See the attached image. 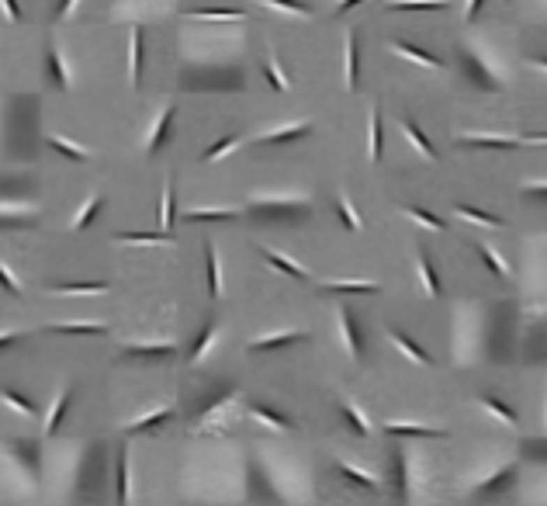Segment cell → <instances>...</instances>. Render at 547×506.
I'll list each match as a JSON object with an SVG mask.
<instances>
[{
    "mask_svg": "<svg viewBox=\"0 0 547 506\" xmlns=\"http://www.w3.org/2000/svg\"><path fill=\"white\" fill-rule=\"evenodd\" d=\"M481 405H485V409H488V412H492V416H499V419H502V423H509V426H516V416H513V409H509V405L495 403V399H488V396H485V399H481Z\"/></svg>",
    "mask_w": 547,
    "mask_h": 506,
    "instance_id": "43",
    "label": "cell"
},
{
    "mask_svg": "<svg viewBox=\"0 0 547 506\" xmlns=\"http://www.w3.org/2000/svg\"><path fill=\"white\" fill-rule=\"evenodd\" d=\"M367 156L370 163L381 160V107H370V125H367Z\"/></svg>",
    "mask_w": 547,
    "mask_h": 506,
    "instance_id": "22",
    "label": "cell"
},
{
    "mask_svg": "<svg viewBox=\"0 0 547 506\" xmlns=\"http://www.w3.org/2000/svg\"><path fill=\"white\" fill-rule=\"evenodd\" d=\"M218 322H208L201 333H197V340H194V347H190V364H201L204 361V354L215 347V340H218Z\"/></svg>",
    "mask_w": 547,
    "mask_h": 506,
    "instance_id": "13",
    "label": "cell"
},
{
    "mask_svg": "<svg viewBox=\"0 0 547 506\" xmlns=\"http://www.w3.org/2000/svg\"><path fill=\"white\" fill-rule=\"evenodd\" d=\"M52 295H104L107 292V281H77V285H52L49 288Z\"/></svg>",
    "mask_w": 547,
    "mask_h": 506,
    "instance_id": "18",
    "label": "cell"
},
{
    "mask_svg": "<svg viewBox=\"0 0 547 506\" xmlns=\"http://www.w3.org/2000/svg\"><path fill=\"white\" fill-rule=\"evenodd\" d=\"M343 416H347V423L361 433V437H367L370 433V423H367V416L357 409V405H350V403H343Z\"/></svg>",
    "mask_w": 547,
    "mask_h": 506,
    "instance_id": "39",
    "label": "cell"
},
{
    "mask_svg": "<svg viewBox=\"0 0 547 506\" xmlns=\"http://www.w3.org/2000/svg\"><path fill=\"white\" fill-rule=\"evenodd\" d=\"M77 3L80 0H59V10H56V21H66L73 10H77Z\"/></svg>",
    "mask_w": 547,
    "mask_h": 506,
    "instance_id": "47",
    "label": "cell"
},
{
    "mask_svg": "<svg viewBox=\"0 0 547 506\" xmlns=\"http://www.w3.org/2000/svg\"><path fill=\"white\" fill-rule=\"evenodd\" d=\"M236 399H239V392H225L222 399L215 405H208V412L197 419V426H194V437H208V433H218L222 426H225V412L236 405Z\"/></svg>",
    "mask_w": 547,
    "mask_h": 506,
    "instance_id": "1",
    "label": "cell"
},
{
    "mask_svg": "<svg viewBox=\"0 0 547 506\" xmlns=\"http://www.w3.org/2000/svg\"><path fill=\"white\" fill-rule=\"evenodd\" d=\"M100 204H104V202H100L97 195H91V198L84 202V208H80V211L73 215V222H70V229H73V232H80V229H87V225H91V222H93V215L100 211Z\"/></svg>",
    "mask_w": 547,
    "mask_h": 506,
    "instance_id": "26",
    "label": "cell"
},
{
    "mask_svg": "<svg viewBox=\"0 0 547 506\" xmlns=\"http://www.w3.org/2000/svg\"><path fill=\"white\" fill-rule=\"evenodd\" d=\"M183 222H232L239 218V208H183Z\"/></svg>",
    "mask_w": 547,
    "mask_h": 506,
    "instance_id": "7",
    "label": "cell"
},
{
    "mask_svg": "<svg viewBox=\"0 0 547 506\" xmlns=\"http://www.w3.org/2000/svg\"><path fill=\"white\" fill-rule=\"evenodd\" d=\"M170 125H174V104H167V107H163V114L156 118V125H153V132H149V142H146V153H149V156H156V153L167 146Z\"/></svg>",
    "mask_w": 547,
    "mask_h": 506,
    "instance_id": "5",
    "label": "cell"
},
{
    "mask_svg": "<svg viewBox=\"0 0 547 506\" xmlns=\"http://www.w3.org/2000/svg\"><path fill=\"white\" fill-rule=\"evenodd\" d=\"M0 399L10 405L14 412H21V416H31V412H35V405L28 403V399H24L21 392H14V389H0Z\"/></svg>",
    "mask_w": 547,
    "mask_h": 506,
    "instance_id": "38",
    "label": "cell"
},
{
    "mask_svg": "<svg viewBox=\"0 0 547 506\" xmlns=\"http://www.w3.org/2000/svg\"><path fill=\"white\" fill-rule=\"evenodd\" d=\"M17 340H21L17 329H0V347H10V343H17Z\"/></svg>",
    "mask_w": 547,
    "mask_h": 506,
    "instance_id": "48",
    "label": "cell"
},
{
    "mask_svg": "<svg viewBox=\"0 0 547 506\" xmlns=\"http://www.w3.org/2000/svg\"><path fill=\"white\" fill-rule=\"evenodd\" d=\"M118 503H128V458H118Z\"/></svg>",
    "mask_w": 547,
    "mask_h": 506,
    "instance_id": "44",
    "label": "cell"
},
{
    "mask_svg": "<svg viewBox=\"0 0 547 506\" xmlns=\"http://www.w3.org/2000/svg\"><path fill=\"white\" fill-rule=\"evenodd\" d=\"M204 267H208V295L222 299V267H218V253L211 243H204Z\"/></svg>",
    "mask_w": 547,
    "mask_h": 506,
    "instance_id": "12",
    "label": "cell"
},
{
    "mask_svg": "<svg viewBox=\"0 0 547 506\" xmlns=\"http://www.w3.org/2000/svg\"><path fill=\"white\" fill-rule=\"evenodd\" d=\"M336 326H340V336H343L347 354H350V357H361V340H357V329H354L350 308H336Z\"/></svg>",
    "mask_w": 547,
    "mask_h": 506,
    "instance_id": "9",
    "label": "cell"
},
{
    "mask_svg": "<svg viewBox=\"0 0 547 506\" xmlns=\"http://www.w3.org/2000/svg\"><path fill=\"white\" fill-rule=\"evenodd\" d=\"M478 253H481V260H485V264H488V267H492L495 274H502V278L509 274V267H506V260H502V257H499V253H495L492 246H485V243H478Z\"/></svg>",
    "mask_w": 547,
    "mask_h": 506,
    "instance_id": "41",
    "label": "cell"
},
{
    "mask_svg": "<svg viewBox=\"0 0 547 506\" xmlns=\"http://www.w3.org/2000/svg\"><path fill=\"white\" fill-rule=\"evenodd\" d=\"M388 336H391V343H395V347L409 357V361H416V364H430V354H426L423 347H416V343H412L402 329H388Z\"/></svg>",
    "mask_w": 547,
    "mask_h": 506,
    "instance_id": "21",
    "label": "cell"
},
{
    "mask_svg": "<svg viewBox=\"0 0 547 506\" xmlns=\"http://www.w3.org/2000/svg\"><path fill=\"white\" fill-rule=\"evenodd\" d=\"M481 10V0H467V7H464V17L467 21H474V14Z\"/></svg>",
    "mask_w": 547,
    "mask_h": 506,
    "instance_id": "49",
    "label": "cell"
},
{
    "mask_svg": "<svg viewBox=\"0 0 547 506\" xmlns=\"http://www.w3.org/2000/svg\"><path fill=\"white\" fill-rule=\"evenodd\" d=\"M264 73H267V80H271L274 91H287V77L280 73V66H277V56H267V59H264Z\"/></svg>",
    "mask_w": 547,
    "mask_h": 506,
    "instance_id": "40",
    "label": "cell"
},
{
    "mask_svg": "<svg viewBox=\"0 0 547 506\" xmlns=\"http://www.w3.org/2000/svg\"><path fill=\"white\" fill-rule=\"evenodd\" d=\"M343 59H347V87L354 91L357 87V73H361V66H357V35L354 31L347 35V56Z\"/></svg>",
    "mask_w": 547,
    "mask_h": 506,
    "instance_id": "31",
    "label": "cell"
},
{
    "mask_svg": "<svg viewBox=\"0 0 547 506\" xmlns=\"http://www.w3.org/2000/svg\"><path fill=\"white\" fill-rule=\"evenodd\" d=\"M357 3H364V0H336V14H343V10H350Z\"/></svg>",
    "mask_w": 547,
    "mask_h": 506,
    "instance_id": "51",
    "label": "cell"
},
{
    "mask_svg": "<svg viewBox=\"0 0 547 506\" xmlns=\"http://www.w3.org/2000/svg\"><path fill=\"white\" fill-rule=\"evenodd\" d=\"M336 468H340L350 482H357V486H364V489H377V479H374V475H367V472H361V468H354L350 461H340Z\"/></svg>",
    "mask_w": 547,
    "mask_h": 506,
    "instance_id": "37",
    "label": "cell"
},
{
    "mask_svg": "<svg viewBox=\"0 0 547 506\" xmlns=\"http://www.w3.org/2000/svg\"><path fill=\"white\" fill-rule=\"evenodd\" d=\"M190 21H243L246 10H187Z\"/></svg>",
    "mask_w": 547,
    "mask_h": 506,
    "instance_id": "33",
    "label": "cell"
},
{
    "mask_svg": "<svg viewBox=\"0 0 547 506\" xmlns=\"http://www.w3.org/2000/svg\"><path fill=\"white\" fill-rule=\"evenodd\" d=\"M336 208H340V218H343V225H347L350 232H357V229L364 225V222H361V215L354 211V204H350V198H347L343 191H340V198H336Z\"/></svg>",
    "mask_w": 547,
    "mask_h": 506,
    "instance_id": "36",
    "label": "cell"
},
{
    "mask_svg": "<svg viewBox=\"0 0 547 506\" xmlns=\"http://www.w3.org/2000/svg\"><path fill=\"white\" fill-rule=\"evenodd\" d=\"M0 10H3V17H7V21H21V10H17V3H14V0H0Z\"/></svg>",
    "mask_w": 547,
    "mask_h": 506,
    "instance_id": "46",
    "label": "cell"
},
{
    "mask_svg": "<svg viewBox=\"0 0 547 506\" xmlns=\"http://www.w3.org/2000/svg\"><path fill=\"white\" fill-rule=\"evenodd\" d=\"M139 77H142V28L132 24L128 28V80H132V87H139Z\"/></svg>",
    "mask_w": 547,
    "mask_h": 506,
    "instance_id": "4",
    "label": "cell"
},
{
    "mask_svg": "<svg viewBox=\"0 0 547 506\" xmlns=\"http://www.w3.org/2000/svg\"><path fill=\"white\" fill-rule=\"evenodd\" d=\"M391 49H395L398 56H405V59H412V63L426 66V70H444V63H440L437 56H430V52H423V49H416V45H405V42H391Z\"/></svg>",
    "mask_w": 547,
    "mask_h": 506,
    "instance_id": "19",
    "label": "cell"
},
{
    "mask_svg": "<svg viewBox=\"0 0 547 506\" xmlns=\"http://www.w3.org/2000/svg\"><path fill=\"white\" fill-rule=\"evenodd\" d=\"M264 257H267V264L277 267L280 274H287V278H298V281H305L308 278V271L298 264V260H291L287 253H280V250H271V246H264Z\"/></svg>",
    "mask_w": 547,
    "mask_h": 506,
    "instance_id": "8",
    "label": "cell"
},
{
    "mask_svg": "<svg viewBox=\"0 0 547 506\" xmlns=\"http://www.w3.org/2000/svg\"><path fill=\"white\" fill-rule=\"evenodd\" d=\"M66 405H70V392H66V389H59V392H56V399H52V409H49V416H45V433H56V430H59V423H63V412H66Z\"/></svg>",
    "mask_w": 547,
    "mask_h": 506,
    "instance_id": "25",
    "label": "cell"
},
{
    "mask_svg": "<svg viewBox=\"0 0 547 506\" xmlns=\"http://www.w3.org/2000/svg\"><path fill=\"white\" fill-rule=\"evenodd\" d=\"M534 63H537L541 70H547V59H544V56H541V59H534Z\"/></svg>",
    "mask_w": 547,
    "mask_h": 506,
    "instance_id": "53",
    "label": "cell"
},
{
    "mask_svg": "<svg viewBox=\"0 0 547 506\" xmlns=\"http://www.w3.org/2000/svg\"><path fill=\"white\" fill-rule=\"evenodd\" d=\"M405 215H409L412 222H419V225H426V229H433V232H440V229H444V222H440L437 215H430V211H423V208H405Z\"/></svg>",
    "mask_w": 547,
    "mask_h": 506,
    "instance_id": "42",
    "label": "cell"
},
{
    "mask_svg": "<svg viewBox=\"0 0 547 506\" xmlns=\"http://www.w3.org/2000/svg\"><path fill=\"white\" fill-rule=\"evenodd\" d=\"M312 132V125L308 121H301V125H287V128H274V132H264L257 142H264V146H277V142H294V139H305Z\"/></svg>",
    "mask_w": 547,
    "mask_h": 506,
    "instance_id": "10",
    "label": "cell"
},
{
    "mask_svg": "<svg viewBox=\"0 0 547 506\" xmlns=\"http://www.w3.org/2000/svg\"><path fill=\"white\" fill-rule=\"evenodd\" d=\"M45 142L56 149V153H63L66 160H77V163H87L91 160V149H84V146H77V142H70V139H63V135H45Z\"/></svg>",
    "mask_w": 547,
    "mask_h": 506,
    "instance_id": "14",
    "label": "cell"
},
{
    "mask_svg": "<svg viewBox=\"0 0 547 506\" xmlns=\"http://www.w3.org/2000/svg\"><path fill=\"white\" fill-rule=\"evenodd\" d=\"M402 132H405V139H409V142H412V146H416V149H419L426 160H437V149L430 146V139H426V135H423V132H419L412 121H402Z\"/></svg>",
    "mask_w": 547,
    "mask_h": 506,
    "instance_id": "27",
    "label": "cell"
},
{
    "mask_svg": "<svg viewBox=\"0 0 547 506\" xmlns=\"http://www.w3.org/2000/svg\"><path fill=\"white\" fill-rule=\"evenodd\" d=\"M527 139H530V142H547V132L544 135H527Z\"/></svg>",
    "mask_w": 547,
    "mask_h": 506,
    "instance_id": "52",
    "label": "cell"
},
{
    "mask_svg": "<svg viewBox=\"0 0 547 506\" xmlns=\"http://www.w3.org/2000/svg\"><path fill=\"white\" fill-rule=\"evenodd\" d=\"M384 430H388V433H405V437H444L440 426H426V423H398V419H388Z\"/></svg>",
    "mask_w": 547,
    "mask_h": 506,
    "instance_id": "16",
    "label": "cell"
},
{
    "mask_svg": "<svg viewBox=\"0 0 547 506\" xmlns=\"http://www.w3.org/2000/svg\"><path fill=\"white\" fill-rule=\"evenodd\" d=\"M298 340H305L301 329H280V333H267V336L250 340L246 350H250V354H264V350H277V347H287V343H298Z\"/></svg>",
    "mask_w": 547,
    "mask_h": 506,
    "instance_id": "2",
    "label": "cell"
},
{
    "mask_svg": "<svg viewBox=\"0 0 547 506\" xmlns=\"http://www.w3.org/2000/svg\"><path fill=\"white\" fill-rule=\"evenodd\" d=\"M447 0H395L388 3V10H444Z\"/></svg>",
    "mask_w": 547,
    "mask_h": 506,
    "instance_id": "35",
    "label": "cell"
},
{
    "mask_svg": "<svg viewBox=\"0 0 547 506\" xmlns=\"http://www.w3.org/2000/svg\"><path fill=\"white\" fill-rule=\"evenodd\" d=\"M260 3H267L280 14H291V17H312V7H305L301 0H260Z\"/></svg>",
    "mask_w": 547,
    "mask_h": 506,
    "instance_id": "34",
    "label": "cell"
},
{
    "mask_svg": "<svg viewBox=\"0 0 547 506\" xmlns=\"http://www.w3.org/2000/svg\"><path fill=\"white\" fill-rule=\"evenodd\" d=\"M322 288L336 292V295H374V292H381V285H374V281H326Z\"/></svg>",
    "mask_w": 547,
    "mask_h": 506,
    "instance_id": "17",
    "label": "cell"
},
{
    "mask_svg": "<svg viewBox=\"0 0 547 506\" xmlns=\"http://www.w3.org/2000/svg\"><path fill=\"white\" fill-rule=\"evenodd\" d=\"M419 278H423V288H426V295L430 299H437L440 295V281H437V271H433V264H430V257L426 253H419Z\"/></svg>",
    "mask_w": 547,
    "mask_h": 506,
    "instance_id": "28",
    "label": "cell"
},
{
    "mask_svg": "<svg viewBox=\"0 0 547 506\" xmlns=\"http://www.w3.org/2000/svg\"><path fill=\"white\" fill-rule=\"evenodd\" d=\"M454 211L460 218H467V222L485 225V229H502V218H495V215H488V211H478V208H467V204H457Z\"/></svg>",
    "mask_w": 547,
    "mask_h": 506,
    "instance_id": "29",
    "label": "cell"
},
{
    "mask_svg": "<svg viewBox=\"0 0 547 506\" xmlns=\"http://www.w3.org/2000/svg\"><path fill=\"white\" fill-rule=\"evenodd\" d=\"M125 354H132V357H170V354H177V343H174V340H160V343H125Z\"/></svg>",
    "mask_w": 547,
    "mask_h": 506,
    "instance_id": "11",
    "label": "cell"
},
{
    "mask_svg": "<svg viewBox=\"0 0 547 506\" xmlns=\"http://www.w3.org/2000/svg\"><path fill=\"white\" fill-rule=\"evenodd\" d=\"M246 412H250V419H257V423H264V426H271V430H280V433H287V430H291V423H287L280 412H271L267 405H257V403H253L250 409H246Z\"/></svg>",
    "mask_w": 547,
    "mask_h": 506,
    "instance_id": "23",
    "label": "cell"
},
{
    "mask_svg": "<svg viewBox=\"0 0 547 506\" xmlns=\"http://www.w3.org/2000/svg\"><path fill=\"white\" fill-rule=\"evenodd\" d=\"M170 225H174V184L167 181L163 195H160V229L170 232Z\"/></svg>",
    "mask_w": 547,
    "mask_h": 506,
    "instance_id": "30",
    "label": "cell"
},
{
    "mask_svg": "<svg viewBox=\"0 0 547 506\" xmlns=\"http://www.w3.org/2000/svg\"><path fill=\"white\" fill-rule=\"evenodd\" d=\"M174 236L156 229V232H114V243H132V246H156V243H170Z\"/></svg>",
    "mask_w": 547,
    "mask_h": 506,
    "instance_id": "15",
    "label": "cell"
},
{
    "mask_svg": "<svg viewBox=\"0 0 547 506\" xmlns=\"http://www.w3.org/2000/svg\"><path fill=\"white\" fill-rule=\"evenodd\" d=\"M460 142L481 146V149H513V146H520L516 139H495V135H460Z\"/></svg>",
    "mask_w": 547,
    "mask_h": 506,
    "instance_id": "32",
    "label": "cell"
},
{
    "mask_svg": "<svg viewBox=\"0 0 547 506\" xmlns=\"http://www.w3.org/2000/svg\"><path fill=\"white\" fill-rule=\"evenodd\" d=\"M0 285H3V292H10V295H21V285H17V278L0 264Z\"/></svg>",
    "mask_w": 547,
    "mask_h": 506,
    "instance_id": "45",
    "label": "cell"
},
{
    "mask_svg": "<svg viewBox=\"0 0 547 506\" xmlns=\"http://www.w3.org/2000/svg\"><path fill=\"white\" fill-rule=\"evenodd\" d=\"M170 416H174V405H160V409H153V412H146V416L132 419V423L125 426V433H128V437H132V433H149V430L163 426Z\"/></svg>",
    "mask_w": 547,
    "mask_h": 506,
    "instance_id": "6",
    "label": "cell"
},
{
    "mask_svg": "<svg viewBox=\"0 0 547 506\" xmlns=\"http://www.w3.org/2000/svg\"><path fill=\"white\" fill-rule=\"evenodd\" d=\"M523 191H527V195H541V198H547V184H527Z\"/></svg>",
    "mask_w": 547,
    "mask_h": 506,
    "instance_id": "50",
    "label": "cell"
},
{
    "mask_svg": "<svg viewBox=\"0 0 547 506\" xmlns=\"http://www.w3.org/2000/svg\"><path fill=\"white\" fill-rule=\"evenodd\" d=\"M243 146V135H222L218 142H211L204 153H201V163H215V160H222V156H229L232 149H239Z\"/></svg>",
    "mask_w": 547,
    "mask_h": 506,
    "instance_id": "20",
    "label": "cell"
},
{
    "mask_svg": "<svg viewBox=\"0 0 547 506\" xmlns=\"http://www.w3.org/2000/svg\"><path fill=\"white\" fill-rule=\"evenodd\" d=\"M52 333H63V336H97V333H104V322H56Z\"/></svg>",
    "mask_w": 547,
    "mask_h": 506,
    "instance_id": "24",
    "label": "cell"
},
{
    "mask_svg": "<svg viewBox=\"0 0 547 506\" xmlns=\"http://www.w3.org/2000/svg\"><path fill=\"white\" fill-rule=\"evenodd\" d=\"M45 63H49V77H52V84H56L59 91H70V87H73V73H70V63H66V56H63L59 45L49 49Z\"/></svg>",
    "mask_w": 547,
    "mask_h": 506,
    "instance_id": "3",
    "label": "cell"
}]
</instances>
